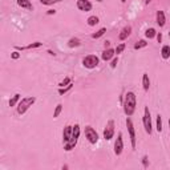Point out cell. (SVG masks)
Returning <instances> with one entry per match:
<instances>
[{
	"instance_id": "1f68e13d",
	"label": "cell",
	"mask_w": 170,
	"mask_h": 170,
	"mask_svg": "<svg viewBox=\"0 0 170 170\" xmlns=\"http://www.w3.org/2000/svg\"><path fill=\"white\" fill-rule=\"evenodd\" d=\"M11 57H12L13 60H17V59L20 57V53H19V52H16V51H15V52H12V54H11Z\"/></svg>"
},
{
	"instance_id": "52a82bcc",
	"label": "cell",
	"mask_w": 170,
	"mask_h": 170,
	"mask_svg": "<svg viewBox=\"0 0 170 170\" xmlns=\"http://www.w3.org/2000/svg\"><path fill=\"white\" fill-rule=\"evenodd\" d=\"M85 137H87V139L91 144H97L98 142V134L97 132L94 130V129L92 126H87L85 128Z\"/></svg>"
},
{
	"instance_id": "3957f363",
	"label": "cell",
	"mask_w": 170,
	"mask_h": 170,
	"mask_svg": "<svg viewBox=\"0 0 170 170\" xmlns=\"http://www.w3.org/2000/svg\"><path fill=\"white\" fill-rule=\"evenodd\" d=\"M142 122H144L145 132H146L148 134H152V116H150V111H149V106H145V109H144V118H142Z\"/></svg>"
},
{
	"instance_id": "cb8c5ba5",
	"label": "cell",
	"mask_w": 170,
	"mask_h": 170,
	"mask_svg": "<svg viewBox=\"0 0 170 170\" xmlns=\"http://www.w3.org/2000/svg\"><path fill=\"white\" fill-rule=\"evenodd\" d=\"M60 2H63V0H40V3L44 4V6H53V4Z\"/></svg>"
},
{
	"instance_id": "4fadbf2b",
	"label": "cell",
	"mask_w": 170,
	"mask_h": 170,
	"mask_svg": "<svg viewBox=\"0 0 170 170\" xmlns=\"http://www.w3.org/2000/svg\"><path fill=\"white\" fill-rule=\"evenodd\" d=\"M17 6L24 8V9H27V11H32L33 9L31 0H17Z\"/></svg>"
},
{
	"instance_id": "836d02e7",
	"label": "cell",
	"mask_w": 170,
	"mask_h": 170,
	"mask_svg": "<svg viewBox=\"0 0 170 170\" xmlns=\"http://www.w3.org/2000/svg\"><path fill=\"white\" fill-rule=\"evenodd\" d=\"M156 37H157V41H158V43H161V41H162V35H161V33H157V35H156Z\"/></svg>"
},
{
	"instance_id": "7402d4cb",
	"label": "cell",
	"mask_w": 170,
	"mask_h": 170,
	"mask_svg": "<svg viewBox=\"0 0 170 170\" xmlns=\"http://www.w3.org/2000/svg\"><path fill=\"white\" fill-rule=\"evenodd\" d=\"M156 35H157V32H156V29L154 28H149L146 32H145V36H146L148 39H153V37H156Z\"/></svg>"
},
{
	"instance_id": "30bf717a",
	"label": "cell",
	"mask_w": 170,
	"mask_h": 170,
	"mask_svg": "<svg viewBox=\"0 0 170 170\" xmlns=\"http://www.w3.org/2000/svg\"><path fill=\"white\" fill-rule=\"evenodd\" d=\"M72 130H73V126H71V125H67V126L64 128V130H63V141H64V144H67V142L71 141Z\"/></svg>"
},
{
	"instance_id": "e575fe53",
	"label": "cell",
	"mask_w": 170,
	"mask_h": 170,
	"mask_svg": "<svg viewBox=\"0 0 170 170\" xmlns=\"http://www.w3.org/2000/svg\"><path fill=\"white\" fill-rule=\"evenodd\" d=\"M56 13V11H54V9H49V11L47 12V15H54Z\"/></svg>"
},
{
	"instance_id": "4316f807",
	"label": "cell",
	"mask_w": 170,
	"mask_h": 170,
	"mask_svg": "<svg viewBox=\"0 0 170 170\" xmlns=\"http://www.w3.org/2000/svg\"><path fill=\"white\" fill-rule=\"evenodd\" d=\"M157 132L158 133H161L162 132V117L161 116H159V114H158V116H157Z\"/></svg>"
},
{
	"instance_id": "8992f818",
	"label": "cell",
	"mask_w": 170,
	"mask_h": 170,
	"mask_svg": "<svg viewBox=\"0 0 170 170\" xmlns=\"http://www.w3.org/2000/svg\"><path fill=\"white\" fill-rule=\"evenodd\" d=\"M102 134H104V138L106 139V141H111V139L113 138V136H114V121L113 120H109L108 121Z\"/></svg>"
},
{
	"instance_id": "2e32d148",
	"label": "cell",
	"mask_w": 170,
	"mask_h": 170,
	"mask_svg": "<svg viewBox=\"0 0 170 170\" xmlns=\"http://www.w3.org/2000/svg\"><path fill=\"white\" fill-rule=\"evenodd\" d=\"M80 132H81V130H80V125L76 124V125L73 126V130H72V138H71V139H74V141H77L78 137H80Z\"/></svg>"
},
{
	"instance_id": "d590c367",
	"label": "cell",
	"mask_w": 170,
	"mask_h": 170,
	"mask_svg": "<svg viewBox=\"0 0 170 170\" xmlns=\"http://www.w3.org/2000/svg\"><path fill=\"white\" fill-rule=\"evenodd\" d=\"M109 45H111V41H105V49L109 48Z\"/></svg>"
},
{
	"instance_id": "8d00e7d4",
	"label": "cell",
	"mask_w": 170,
	"mask_h": 170,
	"mask_svg": "<svg viewBox=\"0 0 170 170\" xmlns=\"http://www.w3.org/2000/svg\"><path fill=\"white\" fill-rule=\"evenodd\" d=\"M150 2H152V0H145V3H146V4H149Z\"/></svg>"
},
{
	"instance_id": "484cf974",
	"label": "cell",
	"mask_w": 170,
	"mask_h": 170,
	"mask_svg": "<svg viewBox=\"0 0 170 170\" xmlns=\"http://www.w3.org/2000/svg\"><path fill=\"white\" fill-rule=\"evenodd\" d=\"M105 32H106V28H101V29H98V31H97L96 33H93V35H92V37H93V39H98V37H101Z\"/></svg>"
},
{
	"instance_id": "d6986e66",
	"label": "cell",
	"mask_w": 170,
	"mask_h": 170,
	"mask_svg": "<svg viewBox=\"0 0 170 170\" xmlns=\"http://www.w3.org/2000/svg\"><path fill=\"white\" fill-rule=\"evenodd\" d=\"M80 44H81V43H80V40H78L77 37H72V39L68 41V47H69V48H74V47H78Z\"/></svg>"
},
{
	"instance_id": "d6a6232c",
	"label": "cell",
	"mask_w": 170,
	"mask_h": 170,
	"mask_svg": "<svg viewBox=\"0 0 170 170\" xmlns=\"http://www.w3.org/2000/svg\"><path fill=\"white\" fill-rule=\"evenodd\" d=\"M142 163H144V166H145V168H148V157H146V156H145V157L142 158Z\"/></svg>"
},
{
	"instance_id": "f1b7e54d",
	"label": "cell",
	"mask_w": 170,
	"mask_h": 170,
	"mask_svg": "<svg viewBox=\"0 0 170 170\" xmlns=\"http://www.w3.org/2000/svg\"><path fill=\"white\" fill-rule=\"evenodd\" d=\"M41 45H43V43L36 41V43H32V44H29V45L24 47V48H26V49H33V48H39V47H41Z\"/></svg>"
},
{
	"instance_id": "6da1fadb",
	"label": "cell",
	"mask_w": 170,
	"mask_h": 170,
	"mask_svg": "<svg viewBox=\"0 0 170 170\" xmlns=\"http://www.w3.org/2000/svg\"><path fill=\"white\" fill-rule=\"evenodd\" d=\"M122 106H124V112L128 117L133 116V113L136 112V106H137V100H136V94L133 92H128L124 97L122 101Z\"/></svg>"
},
{
	"instance_id": "4dcf8cb0",
	"label": "cell",
	"mask_w": 170,
	"mask_h": 170,
	"mask_svg": "<svg viewBox=\"0 0 170 170\" xmlns=\"http://www.w3.org/2000/svg\"><path fill=\"white\" fill-rule=\"evenodd\" d=\"M117 63H118V57H114V59L112 60L111 67H112V68H116V67H117Z\"/></svg>"
},
{
	"instance_id": "f35d334b",
	"label": "cell",
	"mask_w": 170,
	"mask_h": 170,
	"mask_svg": "<svg viewBox=\"0 0 170 170\" xmlns=\"http://www.w3.org/2000/svg\"><path fill=\"white\" fill-rule=\"evenodd\" d=\"M169 130H170V118H169Z\"/></svg>"
},
{
	"instance_id": "7c38bea8",
	"label": "cell",
	"mask_w": 170,
	"mask_h": 170,
	"mask_svg": "<svg viewBox=\"0 0 170 170\" xmlns=\"http://www.w3.org/2000/svg\"><path fill=\"white\" fill-rule=\"evenodd\" d=\"M130 33H132V27H130V26H126V27L122 28L121 32H120L118 39L121 40V41H124V40H126V39L129 37V35H130Z\"/></svg>"
},
{
	"instance_id": "8fae6325",
	"label": "cell",
	"mask_w": 170,
	"mask_h": 170,
	"mask_svg": "<svg viewBox=\"0 0 170 170\" xmlns=\"http://www.w3.org/2000/svg\"><path fill=\"white\" fill-rule=\"evenodd\" d=\"M114 54H116V51H114L113 48H106V49H105V51L102 52L101 59L104 60V61H109L111 59L114 57Z\"/></svg>"
},
{
	"instance_id": "ffe728a7",
	"label": "cell",
	"mask_w": 170,
	"mask_h": 170,
	"mask_svg": "<svg viewBox=\"0 0 170 170\" xmlns=\"http://www.w3.org/2000/svg\"><path fill=\"white\" fill-rule=\"evenodd\" d=\"M72 88H73V84L71 83L69 85H67V87H64V88H60V89H59V94H60V96H63V94H65L67 92H69V91H71Z\"/></svg>"
},
{
	"instance_id": "7a4b0ae2",
	"label": "cell",
	"mask_w": 170,
	"mask_h": 170,
	"mask_svg": "<svg viewBox=\"0 0 170 170\" xmlns=\"http://www.w3.org/2000/svg\"><path fill=\"white\" fill-rule=\"evenodd\" d=\"M35 102H36V97H33V96L32 97H24V98H21L19 101V104H17V113L20 114V116H23V114L26 113Z\"/></svg>"
},
{
	"instance_id": "d4e9b609",
	"label": "cell",
	"mask_w": 170,
	"mask_h": 170,
	"mask_svg": "<svg viewBox=\"0 0 170 170\" xmlns=\"http://www.w3.org/2000/svg\"><path fill=\"white\" fill-rule=\"evenodd\" d=\"M61 111H63V105L61 104L56 105V109H54V112H53V118H57L60 116V113H61Z\"/></svg>"
},
{
	"instance_id": "5bb4252c",
	"label": "cell",
	"mask_w": 170,
	"mask_h": 170,
	"mask_svg": "<svg viewBox=\"0 0 170 170\" xmlns=\"http://www.w3.org/2000/svg\"><path fill=\"white\" fill-rule=\"evenodd\" d=\"M156 17H157V24H158V26L159 27H163L165 23H166V17H165L163 11H158L157 15H156Z\"/></svg>"
},
{
	"instance_id": "74e56055",
	"label": "cell",
	"mask_w": 170,
	"mask_h": 170,
	"mask_svg": "<svg viewBox=\"0 0 170 170\" xmlns=\"http://www.w3.org/2000/svg\"><path fill=\"white\" fill-rule=\"evenodd\" d=\"M96 2H98V3H101V2H104V0H96Z\"/></svg>"
},
{
	"instance_id": "e0dca14e",
	"label": "cell",
	"mask_w": 170,
	"mask_h": 170,
	"mask_svg": "<svg viewBox=\"0 0 170 170\" xmlns=\"http://www.w3.org/2000/svg\"><path fill=\"white\" fill-rule=\"evenodd\" d=\"M161 56L163 60H168L170 57V47L169 45H163L161 49Z\"/></svg>"
},
{
	"instance_id": "44dd1931",
	"label": "cell",
	"mask_w": 170,
	"mask_h": 170,
	"mask_svg": "<svg viewBox=\"0 0 170 170\" xmlns=\"http://www.w3.org/2000/svg\"><path fill=\"white\" fill-rule=\"evenodd\" d=\"M148 45L146 40H138V41L134 44V49H141V48H145Z\"/></svg>"
},
{
	"instance_id": "f546056e",
	"label": "cell",
	"mask_w": 170,
	"mask_h": 170,
	"mask_svg": "<svg viewBox=\"0 0 170 170\" xmlns=\"http://www.w3.org/2000/svg\"><path fill=\"white\" fill-rule=\"evenodd\" d=\"M124 49H125V44H124V43H121V44H120V45H117V48L114 49V51H116V53H117V54H120V53H122V52H124Z\"/></svg>"
},
{
	"instance_id": "9c48e42d",
	"label": "cell",
	"mask_w": 170,
	"mask_h": 170,
	"mask_svg": "<svg viewBox=\"0 0 170 170\" xmlns=\"http://www.w3.org/2000/svg\"><path fill=\"white\" fill-rule=\"evenodd\" d=\"M76 6H77V8L80 9V11H83V12L92 11V3L89 2V0H77Z\"/></svg>"
},
{
	"instance_id": "83f0119b",
	"label": "cell",
	"mask_w": 170,
	"mask_h": 170,
	"mask_svg": "<svg viewBox=\"0 0 170 170\" xmlns=\"http://www.w3.org/2000/svg\"><path fill=\"white\" fill-rule=\"evenodd\" d=\"M71 83H72V78H71V77H65L61 83L59 84V87H60V88H64V87H67V85H69Z\"/></svg>"
},
{
	"instance_id": "ba28073f",
	"label": "cell",
	"mask_w": 170,
	"mask_h": 170,
	"mask_svg": "<svg viewBox=\"0 0 170 170\" xmlns=\"http://www.w3.org/2000/svg\"><path fill=\"white\" fill-rule=\"evenodd\" d=\"M124 150V141H122V133H118L117 139L114 142V153L116 156H121V153Z\"/></svg>"
},
{
	"instance_id": "5b68a950",
	"label": "cell",
	"mask_w": 170,
	"mask_h": 170,
	"mask_svg": "<svg viewBox=\"0 0 170 170\" xmlns=\"http://www.w3.org/2000/svg\"><path fill=\"white\" fill-rule=\"evenodd\" d=\"M126 128H128V132H129V137H130L132 148L136 149V142H137V139H136V130H134V125H133L132 120L129 118V117L126 118Z\"/></svg>"
},
{
	"instance_id": "ac0fdd59",
	"label": "cell",
	"mask_w": 170,
	"mask_h": 170,
	"mask_svg": "<svg viewBox=\"0 0 170 170\" xmlns=\"http://www.w3.org/2000/svg\"><path fill=\"white\" fill-rule=\"evenodd\" d=\"M87 21H88V26L89 27H94V26H97V24H98L100 20H98L97 16H89Z\"/></svg>"
},
{
	"instance_id": "9a60e30c",
	"label": "cell",
	"mask_w": 170,
	"mask_h": 170,
	"mask_svg": "<svg viewBox=\"0 0 170 170\" xmlns=\"http://www.w3.org/2000/svg\"><path fill=\"white\" fill-rule=\"evenodd\" d=\"M142 87H144V91H149V87H150V80H149V74L148 73H144V76H142Z\"/></svg>"
},
{
	"instance_id": "277c9868",
	"label": "cell",
	"mask_w": 170,
	"mask_h": 170,
	"mask_svg": "<svg viewBox=\"0 0 170 170\" xmlns=\"http://www.w3.org/2000/svg\"><path fill=\"white\" fill-rule=\"evenodd\" d=\"M98 63H100V60H98V57L96 56V54H88V56H85L84 60H83V65L85 68H88V69L96 68L98 65Z\"/></svg>"
},
{
	"instance_id": "603a6c76",
	"label": "cell",
	"mask_w": 170,
	"mask_h": 170,
	"mask_svg": "<svg viewBox=\"0 0 170 170\" xmlns=\"http://www.w3.org/2000/svg\"><path fill=\"white\" fill-rule=\"evenodd\" d=\"M19 101H20V94L16 93L11 100H9V106H15V105H16Z\"/></svg>"
}]
</instances>
